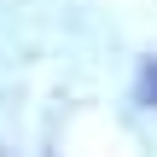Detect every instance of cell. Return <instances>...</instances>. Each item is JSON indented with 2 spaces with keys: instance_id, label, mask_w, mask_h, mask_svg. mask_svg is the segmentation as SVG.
Instances as JSON below:
<instances>
[{
  "instance_id": "6da1fadb",
  "label": "cell",
  "mask_w": 157,
  "mask_h": 157,
  "mask_svg": "<svg viewBox=\"0 0 157 157\" xmlns=\"http://www.w3.org/2000/svg\"><path fill=\"white\" fill-rule=\"evenodd\" d=\"M140 99H146V105H157V64L146 70V82H140Z\"/></svg>"
}]
</instances>
